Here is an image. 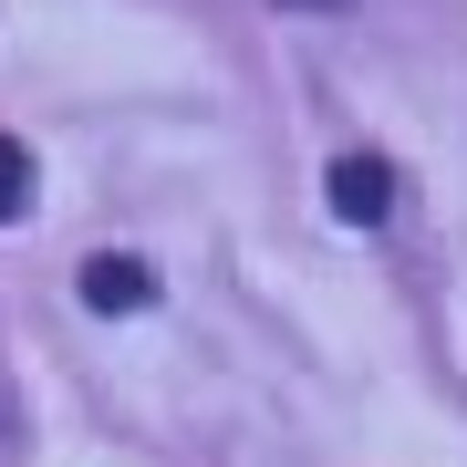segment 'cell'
I'll return each mask as SVG.
<instances>
[{
    "label": "cell",
    "mask_w": 467,
    "mask_h": 467,
    "mask_svg": "<svg viewBox=\"0 0 467 467\" xmlns=\"http://www.w3.org/2000/svg\"><path fill=\"white\" fill-rule=\"evenodd\" d=\"M146 301H156V270L135 250H94L84 260V312H146Z\"/></svg>",
    "instance_id": "1"
},
{
    "label": "cell",
    "mask_w": 467,
    "mask_h": 467,
    "mask_svg": "<svg viewBox=\"0 0 467 467\" xmlns=\"http://www.w3.org/2000/svg\"><path fill=\"white\" fill-rule=\"evenodd\" d=\"M333 218H353V229L395 218V167H384V156H343L333 167Z\"/></svg>",
    "instance_id": "2"
},
{
    "label": "cell",
    "mask_w": 467,
    "mask_h": 467,
    "mask_svg": "<svg viewBox=\"0 0 467 467\" xmlns=\"http://www.w3.org/2000/svg\"><path fill=\"white\" fill-rule=\"evenodd\" d=\"M21 208H32V146H21V135H0V229H11Z\"/></svg>",
    "instance_id": "3"
},
{
    "label": "cell",
    "mask_w": 467,
    "mask_h": 467,
    "mask_svg": "<svg viewBox=\"0 0 467 467\" xmlns=\"http://www.w3.org/2000/svg\"><path fill=\"white\" fill-rule=\"evenodd\" d=\"M281 11H343V0H281Z\"/></svg>",
    "instance_id": "4"
}]
</instances>
